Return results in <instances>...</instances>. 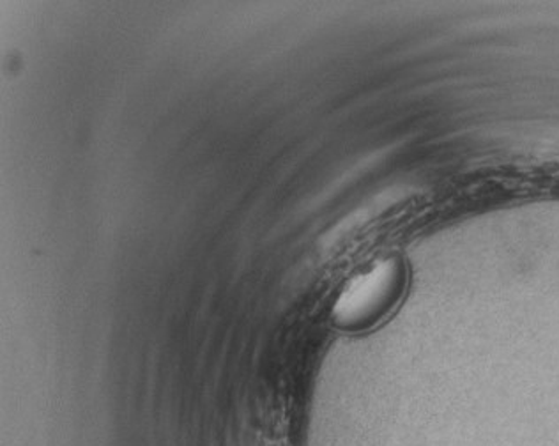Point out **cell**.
Listing matches in <instances>:
<instances>
[{
    "label": "cell",
    "mask_w": 559,
    "mask_h": 446,
    "mask_svg": "<svg viewBox=\"0 0 559 446\" xmlns=\"http://www.w3.org/2000/svg\"><path fill=\"white\" fill-rule=\"evenodd\" d=\"M401 266L396 260H381L345 285L336 300L335 321L345 328L369 325L393 305L401 291Z\"/></svg>",
    "instance_id": "1"
}]
</instances>
